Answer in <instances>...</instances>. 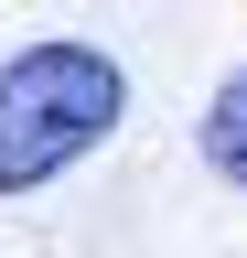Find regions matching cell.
Returning a JSON list of instances; mask_svg holds the SVG:
<instances>
[{
	"label": "cell",
	"mask_w": 247,
	"mask_h": 258,
	"mask_svg": "<svg viewBox=\"0 0 247 258\" xmlns=\"http://www.w3.org/2000/svg\"><path fill=\"white\" fill-rule=\"evenodd\" d=\"M129 76L108 43H22L0 64V194H43L118 129Z\"/></svg>",
	"instance_id": "obj_1"
},
{
	"label": "cell",
	"mask_w": 247,
	"mask_h": 258,
	"mask_svg": "<svg viewBox=\"0 0 247 258\" xmlns=\"http://www.w3.org/2000/svg\"><path fill=\"white\" fill-rule=\"evenodd\" d=\"M204 172L215 183H247V64L204 97Z\"/></svg>",
	"instance_id": "obj_2"
}]
</instances>
